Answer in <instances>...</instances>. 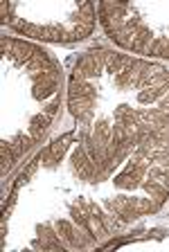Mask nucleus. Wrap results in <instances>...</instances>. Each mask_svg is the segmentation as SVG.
Listing matches in <instances>:
<instances>
[{"label":"nucleus","instance_id":"1","mask_svg":"<svg viewBox=\"0 0 169 252\" xmlns=\"http://www.w3.org/2000/svg\"><path fill=\"white\" fill-rule=\"evenodd\" d=\"M72 167L74 171H79L81 178L86 180H95V164L90 160V156L86 153L84 147H77L72 153Z\"/></svg>","mask_w":169,"mask_h":252},{"label":"nucleus","instance_id":"2","mask_svg":"<svg viewBox=\"0 0 169 252\" xmlns=\"http://www.w3.org/2000/svg\"><path fill=\"white\" fill-rule=\"evenodd\" d=\"M72 140V133H66L64 137H59L57 142H52L45 151L41 153V158H43V162L48 164V167H54V164L61 160V156H64V151L68 149V142Z\"/></svg>","mask_w":169,"mask_h":252},{"label":"nucleus","instance_id":"3","mask_svg":"<svg viewBox=\"0 0 169 252\" xmlns=\"http://www.w3.org/2000/svg\"><path fill=\"white\" fill-rule=\"evenodd\" d=\"M50 122H52V117H50L48 113H41V115L32 117V122H30V135H32L34 142H41L43 133L48 131Z\"/></svg>","mask_w":169,"mask_h":252},{"label":"nucleus","instance_id":"4","mask_svg":"<svg viewBox=\"0 0 169 252\" xmlns=\"http://www.w3.org/2000/svg\"><path fill=\"white\" fill-rule=\"evenodd\" d=\"M34 50H36V47H34L32 43L16 41V45H14V52H11V59H14L16 63H21V65H27V63L32 61V57H34Z\"/></svg>","mask_w":169,"mask_h":252},{"label":"nucleus","instance_id":"5","mask_svg":"<svg viewBox=\"0 0 169 252\" xmlns=\"http://www.w3.org/2000/svg\"><path fill=\"white\" fill-rule=\"evenodd\" d=\"M9 144H11V151L16 153V158H21L23 153L30 151L32 144H36V142L32 140V135H16L14 140H9Z\"/></svg>","mask_w":169,"mask_h":252},{"label":"nucleus","instance_id":"6","mask_svg":"<svg viewBox=\"0 0 169 252\" xmlns=\"http://www.w3.org/2000/svg\"><path fill=\"white\" fill-rule=\"evenodd\" d=\"M111 135H113V126H108V122H106V120L97 122L93 137H95L100 144H108V142H111Z\"/></svg>","mask_w":169,"mask_h":252},{"label":"nucleus","instance_id":"7","mask_svg":"<svg viewBox=\"0 0 169 252\" xmlns=\"http://www.w3.org/2000/svg\"><path fill=\"white\" fill-rule=\"evenodd\" d=\"M0 156H2V167H0V171L7 173L11 167H14V160H16V153L11 151L9 142H2V144H0Z\"/></svg>","mask_w":169,"mask_h":252},{"label":"nucleus","instance_id":"8","mask_svg":"<svg viewBox=\"0 0 169 252\" xmlns=\"http://www.w3.org/2000/svg\"><path fill=\"white\" fill-rule=\"evenodd\" d=\"M90 32H93V23H84V21H77V25L72 27V34L77 41H81V38L90 36Z\"/></svg>","mask_w":169,"mask_h":252},{"label":"nucleus","instance_id":"9","mask_svg":"<svg viewBox=\"0 0 169 252\" xmlns=\"http://www.w3.org/2000/svg\"><path fill=\"white\" fill-rule=\"evenodd\" d=\"M115 86L117 88H133V79H131V72H120L115 74Z\"/></svg>","mask_w":169,"mask_h":252},{"label":"nucleus","instance_id":"10","mask_svg":"<svg viewBox=\"0 0 169 252\" xmlns=\"http://www.w3.org/2000/svg\"><path fill=\"white\" fill-rule=\"evenodd\" d=\"M14 45H16V38H2V41H0V52L5 54V57H11Z\"/></svg>","mask_w":169,"mask_h":252},{"label":"nucleus","instance_id":"11","mask_svg":"<svg viewBox=\"0 0 169 252\" xmlns=\"http://www.w3.org/2000/svg\"><path fill=\"white\" fill-rule=\"evenodd\" d=\"M57 110H59V99H52L48 106H45V113H48L50 117H54V115H57Z\"/></svg>","mask_w":169,"mask_h":252}]
</instances>
